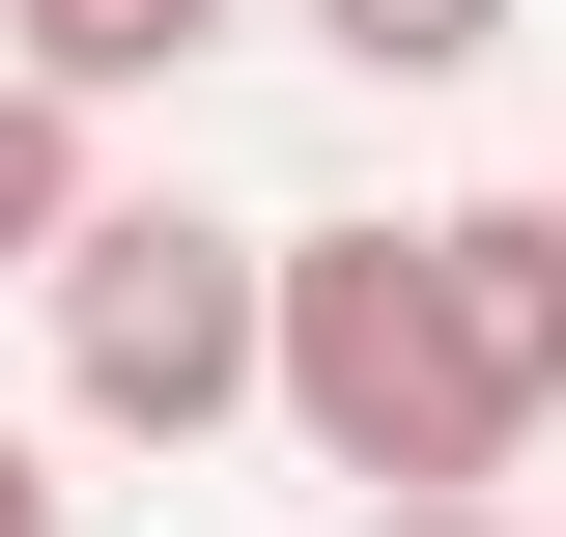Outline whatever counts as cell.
I'll return each mask as SVG.
<instances>
[{
    "instance_id": "obj_1",
    "label": "cell",
    "mask_w": 566,
    "mask_h": 537,
    "mask_svg": "<svg viewBox=\"0 0 566 537\" xmlns=\"http://www.w3.org/2000/svg\"><path fill=\"white\" fill-rule=\"evenodd\" d=\"M57 312V424L85 453H227L283 397V227H199V199H85V255L29 283Z\"/></svg>"
},
{
    "instance_id": "obj_2",
    "label": "cell",
    "mask_w": 566,
    "mask_h": 537,
    "mask_svg": "<svg viewBox=\"0 0 566 537\" xmlns=\"http://www.w3.org/2000/svg\"><path fill=\"white\" fill-rule=\"evenodd\" d=\"M255 424L312 481H368V509H482V481H510L482 368H453V283H424L397 199H368V227H283V397Z\"/></svg>"
},
{
    "instance_id": "obj_3",
    "label": "cell",
    "mask_w": 566,
    "mask_h": 537,
    "mask_svg": "<svg viewBox=\"0 0 566 537\" xmlns=\"http://www.w3.org/2000/svg\"><path fill=\"white\" fill-rule=\"evenodd\" d=\"M424 283H453V368H482V424L538 453V424H566V199H424Z\"/></svg>"
},
{
    "instance_id": "obj_4",
    "label": "cell",
    "mask_w": 566,
    "mask_h": 537,
    "mask_svg": "<svg viewBox=\"0 0 566 537\" xmlns=\"http://www.w3.org/2000/svg\"><path fill=\"white\" fill-rule=\"evenodd\" d=\"M255 0H0V57L57 85V114H142V85H199Z\"/></svg>"
},
{
    "instance_id": "obj_5",
    "label": "cell",
    "mask_w": 566,
    "mask_h": 537,
    "mask_svg": "<svg viewBox=\"0 0 566 537\" xmlns=\"http://www.w3.org/2000/svg\"><path fill=\"white\" fill-rule=\"evenodd\" d=\"M85 199H114V170H85V114L0 57V283H57V255H85Z\"/></svg>"
},
{
    "instance_id": "obj_6",
    "label": "cell",
    "mask_w": 566,
    "mask_h": 537,
    "mask_svg": "<svg viewBox=\"0 0 566 537\" xmlns=\"http://www.w3.org/2000/svg\"><path fill=\"white\" fill-rule=\"evenodd\" d=\"M283 29H312L340 85H482L510 57V0H283Z\"/></svg>"
},
{
    "instance_id": "obj_7",
    "label": "cell",
    "mask_w": 566,
    "mask_h": 537,
    "mask_svg": "<svg viewBox=\"0 0 566 537\" xmlns=\"http://www.w3.org/2000/svg\"><path fill=\"white\" fill-rule=\"evenodd\" d=\"M0 537H85V481H57V453H29V424H0Z\"/></svg>"
},
{
    "instance_id": "obj_8",
    "label": "cell",
    "mask_w": 566,
    "mask_h": 537,
    "mask_svg": "<svg viewBox=\"0 0 566 537\" xmlns=\"http://www.w3.org/2000/svg\"><path fill=\"white\" fill-rule=\"evenodd\" d=\"M368 537H538V509H368Z\"/></svg>"
}]
</instances>
